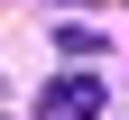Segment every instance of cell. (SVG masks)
Wrapping results in <instances>:
<instances>
[{"instance_id":"6da1fadb","label":"cell","mask_w":129,"mask_h":120,"mask_svg":"<svg viewBox=\"0 0 129 120\" xmlns=\"http://www.w3.org/2000/svg\"><path fill=\"white\" fill-rule=\"evenodd\" d=\"M37 120H102V74H92V65L55 74V83L37 92Z\"/></svg>"}]
</instances>
